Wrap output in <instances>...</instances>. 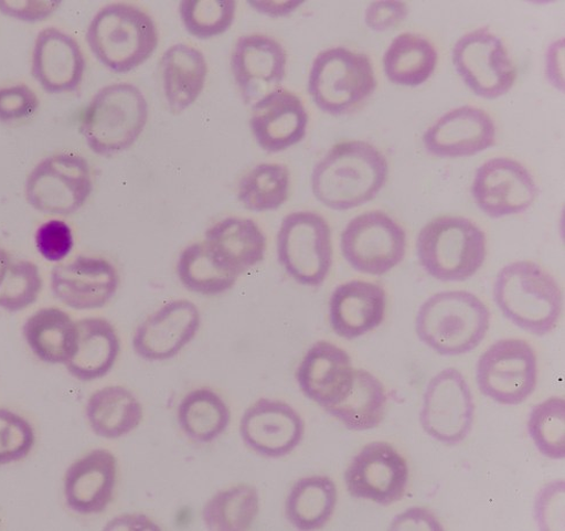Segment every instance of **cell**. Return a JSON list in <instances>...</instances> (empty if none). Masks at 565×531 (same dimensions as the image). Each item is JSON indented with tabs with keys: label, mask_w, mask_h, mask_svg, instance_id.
<instances>
[{
	"label": "cell",
	"mask_w": 565,
	"mask_h": 531,
	"mask_svg": "<svg viewBox=\"0 0 565 531\" xmlns=\"http://www.w3.org/2000/svg\"><path fill=\"white\" fill-rule=\"evenodd\" d=\"M388 162L366 141L333 146L312 173V190L324 206L348 211L367 204L387 182Z\"/></svg>",
	"instance_id": "6da1fadb"
},
{
	"label": "cell",
	"mask_w": 565,
	"mask_h": 531,
	"mask_svg": "<svg viewBox=\"0 0 565 531\" xmlns=\"http://www.w3.org/2000/svg\"><path fill=\"white\" fill-rule=\"evenodd\" d=\"M494 299L507 319L537 337L555 330L563 307L562 291L554 277L532 262L504 266L497 277Z\"/></svg>",
	"instance_id": "7a4b0ae2"
},
{
	"label": "cell",
	"mask_w": 565,
	"mask_h": 531,
	"mask_svg": "<svg viewBox=\"0 0 565 531\" xmlns=\"http://www.w3.org/2000/svg\"><path fill=\"white\" fill-rule=\"evenodd\" d=\"M491 314L482 300L469 291H445L422 306L416 331L419 339L444 357L463 355L475 350L490 330Z\"/></svg>",
	"instance_id": "3957f363"
},
{
	"label": "cell",
	"mask_w": 565,
	"mask_h": 531,
	"mask_svg": "<svg viewBox=\"0 0 565 531\" xmlns=\"http://www.w3.org/2000/svg\"><path fill=\"white\" fill-rule=\"evenodd\" d=\"M87 42L94 56L116 73H127L147 62L159 45L156 21L140 8L115 3L92 20Z\"/></svg>",
	"instance_id": "277c9868"
},
{
	"label": "cell",
	"mask_w": 565,
	"mask_h": 531,
	"mask_svg": "<svg viewBox=\"0 0 565 531\" xmlns=\"http://www.w3.org/2000/svg\"><path fill=\"white\" fill-rule=\"evenodd\" d=\"M417 249L422 266L434 279L466 282L484 263L486 236L469 219L441 216L423 227Z\"/></svg>",
	"instance_id": "5b68a950"
},
{
	"label": "cell",
	"mask_w": 565,
	"mask_h": 531,
	"mask_svg": "<svg viewBox=\"0 0 565 531\" xmlns=\"http://www.w3.org/2000/svg\"><path fill=\"white\" fill-rule=\"evenodd\" d=\"M148 121V104L131 84L102 88L90 100L81 131L99 157H113L136 144Z\"/></svg>",
	"instance_id": "8992f818"
},
{
	"label": "cell",
	"mask_w": 565,
	"mask_h": 531,
	"mask_svg": "<svg viewBox=\"0 0 565 531\" xmlns=\"http://www.w3.org/2000/svg\"><path fill=\"white\" fill-rule=\"evenodd\" d=\"M371 60L347 47H331L315 60L308 93L322 111L341 116L361 107L375 92Z\"/></svg>",
	"instance_id": "52a82bcc"
},
{
	"label": "cell",
	"mask_w": 565,
	"mask_h": 531,
	"mask_svg": "<svg viewBox=\"0 0 565 531\" xmlns=\"http://www.w3.org/2000/svg\"><path fill=\"white\" fill-rule=\"evenodd\" d=\"M279 264L295 282L321 286L332 265L331 230L321 215L295 212L282 219L277 235Z\"/></svg>",
	"instance_id": "ba28073f"
},
{
	"label": "cell",
	"mask_w": 565,
	"mask_h": 531,
	"mask_svg": "<svg viewBox=\"0 0 565 531\" xmlns=\"http://www.w3.org/2000/svg\"><path fill=\"white\" fill-rule=\"evenodd\" d=\"M93 191L89 163L83 157L61 153L44 159L25 183L30 205L46 215L78 212Z\"/></svg>",
	"instance_id": "9c48e42d"
},
{
	"label": "cell",
	"mask_w": 565,
	"mask_h": 531,
	"mask_svg": "<svg viewBox=\"0 0 565 531\" xmlns=\"http://www.w3.org/2000/svg\"><path fill=\"white\" fill-rule=\"evenodd\" d=\"M481 393L504 406H518L529 399L537 383V361L524 340L508 339L487 349L477 364Z\"/></svg>",
	"instance_id": "30bf717a"
},
{
	"label": "cell",
	"mask_w": 565,
	"mask_h": 531,
	"mask_svg": "<svg viewBox=\"0 0 565 531\" xmlns=\"http://www.w3.org/2000/svg\"><path fill=\"white\" fill-rule=\"evenodd\" d=\"M341 248L352 268L380 276L403 262L406 234L387 214L369 212L355 216L347 225L341 237Z\"/></svg>",
	"instance_id": "8fae6325"
},
{
	"label": "cell",
	"mask_w": 565,
	"mask_h": 531,
	"mask_svg": "<svg viewBox=\"0 0 565 531\" xmlns=\"http://www.w3.org/2000/svg\"><path fill=\"white\" fill-rule=\"evenodd\" d=\"M452 61L459 77L484 98L507 94L518 77L503 41L488 28L461 36L454 46Z\"/></svg>",
	"instance_id": "7c38bea8"
},
{
	"label": "cell",
	"mask_w": 565,
	"mask_h": 531,
	"mask_svg": "<svg viewBox=\"0 0 565 531\" xmlns=\"http://www.w3.org/2000/svg\"><path fill=\"white\" fill-rule=\"evenodd\" d=\"M475 401L463 374L446 369L429 382L420 413L424 432L444 444L456 445L471 433Z\"/></svg>",
	"instance_id": "4fadbf2b"
},
{
	"label": "cell",
	"mask_w": 565,
	"mask_h": 531,
	"mask_svg": "<svg viewBox=\"0 0 565 531\" xmlns=\"http://www.w3.org/2000/svg\"><path fill=\"white\" fill-rule=\"evenodd\" d=\"M408 466L388 443L375 442L359 452L345 471L349 493L381 506L399 501L407 489Z\"/></svg>",
	"instance_id": "5bb4252c"
},
{
	"label": "cell",
	"mask_w": 565,
	"mask_h": 531,
	"mask_svg": "<svg viewBox=\"0 0 565 531\" xmlns=\"http://www.w3.org/2000/svg\"><path fill=\"white\" fill-rule=\"evenodd\" d=\"M536 192L530 171L508 158L484 162L477 170L472 185L478 208L493 219L525 212L533 204Z\"/></svg>",
	"instance_id": "9a60e30c"
},
{
	"label": "cell",
	"mask_w": 565,
	"mask_h": 531,
	"mask_svg": "<svg viewBox=\"0 0 565 531\" xmlns=\"http://www.w3.org/2000/svg\"><path fill=\"white\" fill-rule=\"evenodd\" d=\"M288 55L285 46L263 34L238 39L231 70L244 103L250 105L278 89L287 75Z\"/></svg>",
	"instance_id": "2e32d148"
},
{
	"label": "cell",
	"mask_w": 565,
	"mask_h": 531,
	"mask_svg": "<svg viewBox=\"0 0 565 531\" xmlns=\"http://www.w3.org/2000/svg\"><path fill=\"white\" fill-rule=\"evenodd\" d=\"M241 435L245 444L262 457H287L302 442L305 423L290 404L260 399L243 415Z\"/></svg>",
	"instance_id": "e0dca14e"
},
{
	"label": "cell",
	"mask_w": 565,
	"mask_h": 531,
	"mask_svg": "<svg viewBox=\"0 0 565 531\" xmlns=\"http://www.w3.org/2000/svg\"><path fill=\"white\" fill-rule=\"evenodd\" d=\"M200 326L201 315L194 302L172 300L137 328L134 349L145 361L171 360L195 338Z\"/></svg>",
	"instance_id": "ac0fdd59"
},
{
	"label": "cell",
	"mask_w": 565,
	"mask_h": 531,
	"mask_svg": "<svg viewBox=\"0 0 565 531\" xmlns=\"http://www.w3.org/2000/svg\"><path fill=\"white\" fill-rule=\"evenodd\" d=\"M119 287L116 267L103 258L81 256L51 272V289L74 310L106 307Z\"/></svg>",
	"instance_id": "d6986e66"
},
{
	"label": "cell",
	"mask_w": 565,
	"mask_h": 531,
	"mask_svg": "<svg viewBox=\"0 0 565 531\" xmlns=\"http://www.w3.org/2000/svg\"><path fill=\"white\" fill-rule=\"evenodd\" d=\"M497 129L490 115L470 106L444 115L424 135L429 155L443 159L473 157L495 145Z\"/></svg>",
	"instance_id": "ffe728a7"
},
{
	"label": "cell",
	"mask_w": 565,
	"mask_h": 531,
	"mask_svg": "<svg viewBox=\"0 0 565 531\" xmlns=\"http://www.w3.org/2000/svg\"><path fill=\"white\" fill-rule=\"evenodd\" d=\"M249 126L255 141L264 150L278 153L303 140L308 114L296 94L278 88L256 100Z\"/></svg>",
	"instance_id": "44dd1931"
},
{
	"label": "cell",
	"mask_w": 565,
	"mask_h": 531,
	"mask_svg": "<svg viewBox=\"0 0 565 531\" xmlns=\"http://www.w3.org/2000/svg\"><path fill=\"white\" fill-rule=\"evenodd\" d=\"M85 71L83 50L71 35L54 28L39 33L32 74L46 93L75 92L83 84Z\"/></svg>",
	"instance_id": "7402d4cb"
},
{
	"label": "cell",
	"mask_w": 565,
	"mask_h": 531,
	"mask_svg": "<svg viewBox=\"0 0 565 531\" xmlns=\"http://www.w3.org/2000/svg\"><path fill=\"white\" fill-rule=\"evenodd\" d=\"M354 370L349 353L327 341L307 351L297 371V382L306 397L322 408L335 406L349 392Z\"/></svg>",
	"instance_id": "603a6c76"
},
{
	"label": "cell",
	"mask_w": 565,
	"mask_h": 531,
	"mask_svg": "<svg viewBox=\"0 0 565 531\" xmlns=\"http://www.w3.org/2000/svg\"><path fill=\"white\" fill-rule=\"evenodd\" d=\"M117 484V460L107 449H95L71 465L64 495L68 508L82 516L105 512Z\"/></svg>",
	"instance_id": "cb8c5ba5"
},
{
	"label": "cell",
	"mask_w": 565,
	"mask_h": 531,
	"mask_svg": "<svg viewBox=\"0 0 565 531\" xmlns=\"http://www.w3.org/2000/svg\"><path fill=\"white\" fill-rule=\"evenodd\" d=\"M387 308V294L379 285L350 282L333 290L329 319L333 332L347 340L361 338L379 327Z\"/></svg>",
	"instance_id": "d4e9b609"
},
{
	"label": "cell",
	"mask_w": 565,
	"mask_h": 531,
	"mask_svg": "<svg viewBox=\"0 0 565 531\" xmlns=\"http://www.w3.org/2000/svg\"><path fill=\"white\" fill-rule=\"evenodd\" d=\"M204 244L213 255L238 275L260 264L266 256L267 238L252 219L230 216L205 232Z\"/></svg>",
	"instance_id": "484cf974"
},
{
	"label": "cell",
	"mask_w": 565,
	"mask_h": 531,
	"mask_svg": "<svg viewBox=\"0 0 565 531\" xmlns=\"http://www.w3.org/2000/svg\"><path fill=\"white\" fill-rule=\"evenodd\" d=\"M76 349L65 364L68 372L82 382L106 376L115 367L120 352L115 327L107 319L86 318L76 322Z\"/></svg>",
	"instance_id": "4316f807"
},
{
	"label": "cell",
	"mask_w": 565,
	"mask_h": 531,
	"mask_svg": "<svg viewBox=\"0 0 565 531\" xmlns=\"http://www.w3.org/2000/svg\"><path fill=\"white\" fill-rule=\"evenodd\" d=\"M161 63L168 106L173 114H181L201 95L207 79V62L200 50L179 43L167 50Z\"/></svg>",
	"instance_id": "83f0119b"
},
{
	"label": "cell",
	"mask_w": 565,
	"mask_h": 531,
	"mask_svg": "<svg viewBox=\"0 0 565 531\" xmlns=\"http://www.w3.org/2000/svg\"><path fill=\"white\" fill-rule=\"evenodd\" d=\"M23 337L34 355L49 364H66L74 355L78 330L63 310L46 308L35 312L23 325Z\"/></svg>",
	"instance_id": "f1b7e54d"
},
{
	"label": "cell",
	"mask_w": 565,
	"mask_h": 531,
	"mask_svg": "<svg viewBox=\"0 0 565 531\" xmlns=\"http://www.w3.org/2000/svg\"><path fill=\"white\" fill-rule=\"evenodd\" d=\"M86 414L95 435L118 439L131 434L139 426L143 410L131 391L121 386H109L89 397Z\"/></svg>",
	"instance_id": "f546056e"
},
{
	"label": "cell",
	"mask_w": 565,
	"mask_h": 531,
	"mask_svg": "<svg viewBox=\"0 0 565 531\" xmlns=\"http://www.w3.org/2000/svg\"><path fill=\"white\" fill-rule=\"evenodd\" d=\"M387 408V394L379 379L366 370H354L352 385L335 406L324 411L351 432H366L381 424Z\"/></svg>",
	"instance_id": "4dcf8cb0"
},
{
	"label": "cell",
	"mask_w": 565,
	"mask_h": 531,
	"mask_svg": "<svg viewBox=\"0 0 565 531\" xmlns=\"http://www.w3.org/2000/svg\"><path fill=\"white\" fill-rule=\"evenodd\" d=\"M338 488L327 476L305 477L291 488L286 502L288 521L298 530L323 528L335 512Z\"/></svg>",
	"instance_id": "1f68e13d"
},
{
	"label": "cell",
	"mask_w": 565,
	"mask_h": 531,
	"mask_svg": "<svg viewBox=\"0 0 565 531\" xmlns=\"http://www.w3.org/2000/svg\"><path fill=\"white\" fill-rule=\"evenodd\" d=\"M436 63L438 53L434 45L425 38L409 33L398 35L383 57L387 78L394 84L408 87L426 83Z\"/></svg>",
	"instance_id": "d6a6232c"
},
{
	"label": "cell",
	"mask_w": 565,
	"mask_h": 531,
	"mask_svg": "<svg viewBox=\"0 0 565 531\" xmlns=\"http://www.w3.org/2000/svg\"><path fill=\"white\" fill-rule=\"evenodd\" d=\"M177 274L188 290L203 296H216L230 290L239 276L218 261L204 242L183 249L177 262Z\"/></svg>",
	"instance_id": "836d02e7"
},
{
	"label": "cell",
	"mask_w": 565,
	"mask_h": 531,
	"mask_svg": "<svg viewBox=\"0 0 565 531\" xmlns=\"http://www.w3.org/2000/svg\"><path fill=\"white\" fill-rule=\"evenodd\" d=\"M230 421L227 404L210 389L190 392L178 407V423L183 433L200 444H209L220 438Z\"/></svg>",
	"instance_id": "e575fe53"
},
{
	"label": "cell",
	"mask_w": 565,
	"mask_h": 531,
	"mask_svg": "<svg viewBox=\"0 0 565 531\" xmlns=\"http://www.w3.org/2000/svg\"><path fill=\"white\" fill-rule=\"evenodd\" d=\"M290 171L279 163H262L250 169L238 185V200L250 212H273L286 204Z\"/></svg>",
	"instance_id": "d590c367"
},
{
	"label": "cell",
	"mask_w": 565,
	"mask_h": 531,
	"mask_svg": "<svg viewBox=\"0 0 565 531\" xmlns=\"http://www.w3.org/2000/svg\"><path fill=\"white\" fill-rule=\"evenodd\" d=\"M260 511L258 490L241 485L217 492L202 511V519L210 530H248Z\"/></svg>",
	"instance_id": "8d00e7d4"
},
{
	"label": "cell",
	"mask_w": 565,
	"mask_h": 531,
	"mask_svg": "<svg viewBox=\"0 0 565 531\" xmlns=\"http://www.w3.org/2000/svg\"><path fill=\"white\" fill-rule=\"evenodd\" d=\"M534 445L551 460L565 459V401L550 397L535 406L527 423Z\"/></svg>",
	"instance_id": "74e56055"
},
{
	"label": "cell",
	"mask_w": 565,
	"mask_h": 531,
	"mask_svg": "<svg viewBox=\"0 0 565 531\" xmlns=\"http://www.w3.org/2000/svg\"><path fill=\"white\" fill-rule=\"evenodd\" d=\"M237 11L234 0H184L179 14L186 31L201 40L224 34L233 26Z\"/></svg>",
	"instance_id": "f35d334b"
},
{
	"label": "cell",
	"mask_w": 565,
	"mask_h": 531,
	"mask_svg": "<svg viewBox=\"0 0 565 531\" xmlns=\"http://www.w3.org/2000/svg\"><path fill=\"white\" fill-rule=\"evenodd\" d=\"M42 285L40 269L35 264L25 261L12 263L0 287V309L9 312L28 309L39 298Z\"/></svg>",
	"instance_id": "ab89813d"
},
{
	"label": "cell",
	"mask_w": 565,
	"mask_h": 531,
	"mask_svg": "<svg viewBox=\"0 0 565 531\" xmlns=\"http://www.w3.org/2000/svg\"><path fill=\"white\" fill-rule=\"evenodd\" d=\"M34 445L31 423L11 411L0 410V466L24 459Z\"/></svg>",
	"instance_id": "60d3db41"
},
{
	"label": "cell",
	"mask_w": 565,
	"mask_h": 531,
	"mask_svg": "<svg viewBox=\"0 0 565 531\" xmlns=\"http://www.w3.org/2000/svg\"><path fill=\"white\" fill-rule=\"evenodd\" d=\"M35 244L45 261L60 263L70 255L73 248L72 230L64 221L50 220L39 227L35 234Z\"/></svg>",
	"instance_id": "b9f144b4"
},
{
	"label": "cell",
	"mask_w": 565,
	"mask_h": 531,
	"mask_svg": "<svg viewBox=\"0 0 565 531\" xmlns=\"http://www.w3.org/2000/svg\"><path fill=\"white\" fill-rule=\"evenodd\" d=\"M40 100L25 85L0 87V121L11 124L31 118L39 109Z\"/></svg>",
	"instance_id": "7bdbcfd3"
},
{
	"label": "cell",
	"mask_w": 565,
	"mask_h": 531,
	"mask_svg": "<svg viewBox=\"0 0 565 531\" xmlns=\"http://www.w3.org/2000/svg\"><path fill=\"white\" fill-rule=\"evenodd\" d=\"M535 518L542 530H564V482L552 484L539 493Z\"/></svg>",
	"instance_id": "ee69618b"
},
{
	"label": "cell",
	"mask_w": 565,
	"mask_h": 531,
	"mask_svg": "<svg viewBox=\"0 0 565 531\" xmlns=\"http://www.w3.org/2000/svg\"><path fill=\"white\" fill-rule=\"evenodd\" d=\"M408 10L403 2H375L366 11L367 26L376 32L394 29L407 17Z\"/></svg>",
	"instance_id": "f6af8a7d"
},
{
	"label": "cell",
	"mask_w": 565,
	"mask_h": 531,
	"mask_svg": "<svg viewBox=\"0 0 565 531\" xmlns=\"http://www.w3.org/2000/svg\"><path fill=\"white\" fill-rule=\"evenodd\" d=\"M61 2H32V0H0V12L17 20L36 22L53 14Z\"/></svg>",
	"instance_id": "bcb514c9"
},
{
	"label": "cell",
	"mask_w": 565,
	"mask_h": 531,
	"mask_svg": "<svg viewBox=\"0 0 565 531\" xmlns=\"http://www.w3.org/2000/svg\"><path fill=\"white\" fill-rule=\"evenodd\" d=\"M440 522L426 509H409L392 523L391 530H443Z\"/></svg>",
	"instance_id": "7dc6e473"
},
{
	"label": "cell",
	"mask_w": 565,
	"mask_h": 531,
	"mask_svg": "<svg viewBox=\"0 0 565 531\" xmlns=\"http://www.w3.org/2000/svg\"><path fill=\"white\" fill-rule=\"evenodd\" d=\"M107 530H160L157 525L145 516H122L116 518L106 527Z\"/></svg>",
	"instance_id": "c3c4849f"
},
{
	"label": "cell",
	"mask_w": 565,
	"mask_h": 531,
	"mask_svg": "<svg viewBox=\"0 0 565 531\" xmlns=\"http://www.w3.org/2000/svg\"><path fill=\"white\" fill-rule=\"evenodd\" d=\"M12 263L13 262L9 253L0 247V287H2Z\"/></svg>",
	"instance_id": "681fc988"
}]
</instances>
